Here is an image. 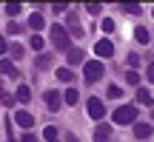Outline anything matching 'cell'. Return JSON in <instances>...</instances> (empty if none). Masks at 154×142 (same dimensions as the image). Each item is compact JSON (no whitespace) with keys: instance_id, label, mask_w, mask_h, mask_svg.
<instances>
[{"instance_id":"cell-12","label":"cell","mask_w":154,"mask_h":142,"mask_svg":"<svg viewBox=\"0 0 154 142\" xmlns=\"http://www.w3.org/2000/svg\"><path fill=\"white\" fill-rule=\"evenodd\" d=\"M14 99H17V102H29V99H32V88H29V85H20V88H17V94H14Z\"/></svg>"},{"instance_id":"cell-24","label":"cell","mask_w":154,"mask_h":142,"mask_svg":"<svg viewBox=\"0 0 154 142\" xmlns=\"http://www.w3.org/2000/svg\"><path fill=\"white\" fill-rule=\"evenodd\" d=\"M43 137L49 139V142H57V128H51V125H49V128L43 131Z\"/></svg>"},{"instance_id":"cell-37","label":"cell","mask_w":154,"mask_h":142,"mask_svg":"<svg viewBox=\"0 0 154 142\" xmlns=\"http://www.w3.org/2000/svg\"><path fill=\"white\" fill-rule=\"evenodd\" d=\"M151 17H154V9H151Z\"/></svg>"},{"instance_id":"cell-16","label":"cell","mask_w":154,"mask_h":142,"mask_svg":"<svg viewBox=\"0 0 154 142\" xmlns=\"http://www.w3.org/2000/svg\"><path fill=\"white\" fill-rule=\"evenodd\" d=\"M0 74H9V77H17V71H14V66H11L9 60H0Z\"/></svg>"},{"instance_id":"cell-33","label":"cell","mask_w":154,"mask_h":142,"mask_svg":"<svg viewBox=\"0 0 154 142\" xmlns=\"http://www.w3.org/2000/svg\"><path fill=\"white\" fill-rule=\"evenodd\" d=\"M66 142H80V139H77L74 134H66Z\"/></svg>"},{"instance_id":"cell-31","label":"cell","mask_w":154,"mask_h":142,"mask_svg":"<svg viewBox=\"0 0 154 142\" xmlns=\"http://www.w3.org/2000/svg\"><path fill=\"white\" fill-rule=\"evenodd\" d=\"M146 77H149V82H154V63H151L149 68H146Z\"/></svg>"},{"instance_id":"cell-9","label":"cell","mask_w":154,"mask_h":142,"mask_svg":"<svg viewBox=\"0 0 154 142\" xmlns=\"http://www.w3.org/2000/svg\"><path fill=\"white\" fill-rule=\"evenodd\" d=\"M109 137H111V125H97L94 128V142H109Z\"/></svg>"},{"instance_id":"cell-11","label":"cell","mask_w":154,"mask_h":142,"mask_svg":"<svg viewBox=\"0 0 154 142\" xmlns=\"http://www.w3.org/2000/svg\"><path fill=\"white\" fill-rule=\"evenodd\" d=\"M134 137H140V139L151 137V122H134Z\"/></svg>"},{"instance_id":"cell-8","label":"cell","mask_w":154,"mask_h":142,"mask_svg":"<svg viewBox=\"0 0 154 142\" xmlns=\"http://www.w3.org/2000/svg\"><path fill=\"white\" fill-rule=\"evenodd\" d=\"M46 105H49L51 111H57L63 105V97H60V91H46Z\"/></svg>"},{"instance_id":"cell-14","label":"cell","mask_w":154,"mask_h":142,"mask_svg":"<svg viewBox=\"0 0 154 142\" xmlns=\"http://www.w3.org/2000/svg\"><path fill=\"white\" fill-rule=\"evenodd\" d=\"M134 40H137V43H149V40H151V34L146 31L143 26H137V28H134Z\"/></svg>"},{"instance_id":"cell-35","label":"cell","mask_w":154,"mask_h":142,"mask_svg":"<svg viewBox=\"0 0 154 142\" xmlns=\"http://www.w3.org/2000/svg\"><path fill=\"white\" fill-rule=\"evenodd\" d=\"M151 120H154V111H151Z\"/></svg>"},{"instance_id":"cell-10","label":"cell","mask_w":154,"mask_h":142,"mask_svg":"<svg viewBox=\"0 0 154 142\" xmlns=\"http://www.w3.org/2000/svg\"><path fill=\"white\" fill-rule=\"evenodd\" d=\"M69 66H80V63H86V54H83V49H69Z\"/></svg>"},{"instance_id":"cell-19","label":"cell","mask_w":154,"mask_h":142,"mask_svg":"<svg viewBox=\"0 0 154 142\" xmlns=\"http://www.w3.org/2000/svg\"><path fill=\"white\" fill-rule=\"evenodd\" d=\"M51 63H54V57H51V54H40L37 57V68H46V66H51Z\"/></svg>"},{"instance_id":"cell-36","label":"cell","mask_w":154,"mask_h":142,"mask_svg":"<svg viewBox=\"0 0 154 142\" xmlns=\"http://www.w3.org/2000/svg\"><path fill=\"white\" fill-rule=\"evenodd\" d=\"M9 142H17V139H9Z\"/></svg>"},{"instance_id":"cell-26","label":"cell","mask_w":154,"mask_h":142,"mask_svg":"<svg viewBox=\"0 0 154 142\" xmlns=\"http://www.w3.org/2000/svg\"><path fill=\"white\" fill-rule=\"evenodd\" d=\"M23 54H26V49H23V46H11V57H14V60H20Z\"/></svg>"},{"instance_id":"cell-30","label":"cell","mask_w":154,"mask_h":142,"mask_svg":"<svg viewBox=\"0 0 154 142\" xmlns=\"http://www.w3.org/2000/svg\"><path fill=\"white\" fill-rule=\"evenodd\" d=\"M86 9H88V14H100V6H97V3H88Z\"/></svg>"},{"instance_id":"cell-21","label":"cell","mask_w":154,"mask_h":142,"mask_svg":"<svg viewBox=\"0 0 154 142\" xmlns=\"http://www.w3.org/2000/svg\"><path fill=\"white\" fill-rule=\"evenodd\" d=\"M6 14H9V17H17V14H20V3H9V6H6Z\"/></svg>"},{"instance_id":"cell-20","label":"cell","mask_w":154,"mask_h":142,"mask_svg":"<svg viewBox=\"0 0 154 142\" xmlns=\"http://www.w3.org/2000/svg\"><path fill=\"white\" fill-rule=\"evenodd\" d=\"M137 102H143V105H151V94L146 91V88H140V91H137Z\"/></svg>"},{"instance_id":"cell-34","label":"cell","mask_w":154,"mask_h":142,"mask_svg":"<svg viewBox=\"0 0 154 142\" xmlns=\"http://www.w3.org/2000/svg\"><path fill=\"white\" fill-rule=\"evenodd\" d=\"M3 97H6V94H3V88H0V99H3Z\"/></svg>"},{"instance_id":"cell-1","label":"cell","mask_w":154,"mask_h":142,"mask_svg":"<svg viewBox=\"0 0 154 142\" xmlns=\"http://www.w3.org/2000/svg\"><path fill=\"white\" fill-rule=\"evenodd\" d=\"M51 43H54L57 51H69V49H72V37H69L66 26H60V23L51 26Z\"/></svg>"},{"instance_id":"cell-13","label":"cell","mask_w":154,"mask_h":142,"mask_svg":"<svg viewBox=\"0 0 154 142\" xmlns=\"http://www.w3.org/2000/svg\"><path fill=\"white\" fill-rule=\"evenodd\" d=\"M77 99H80V91H77V88H69V91L63 94V102L66 105H77Z\"/></svg>"},{"instance_id":"cell-7","label":"cell","mask_w":154,"mask_h":142,"mask_svg":"<svg viewBox=\"0 0 154 142\" xmlns=\"http://www.w3.org/2000/svg\"><path fill=\"white\" fill-rule=\"evenodd\" d=\"M14 122H17L20 128H26V131H29V128L34 125V117L29 114V111H17V114H14Z\"/></svg>"},{"instance_id":"cell-28","label":"cell","mask_w":154,"mask_h":142,"mask_svg":"<svg viewBox=\"0 0 154 142\" xmlns=\"http://www.w3.org/2000/svg\"><path fill=\"white\" fill-rule=\"evenodd\" d=\"M23 31V23H9V34H20Z\"/></svg>"},{"instance_id":"cell-4","label":"cell","mask_w":154,"mask_h":142,"mask_svg":"<svg viewBox=\"0 0 154 142\" xmlns=\"http://www.w3.org/2000/svg\"><path fill=\"white\" fill-rule=\"evenodd\" d=\"M86 111H88V117L97 120V122L106 117V105H103V99H97V97H91V99L86 102Z\"/></svg>"},{"instance_id":"cell-23","label":"cell","mask_w":154,"mask_h":142,"mask_svg":"<svg viewBox=\"0 0 154 142\" xmlns=\"http://www.w3.org/2000/svg\"><path fill=\"white\" fill-rule=\"evenodd\" d=\"M123 11H126V14H140L143 9H140L137 3H126V6H123Z\"/></svg>"},{"instance_id":"cell-22","label":"cell","mask_w":154,"mask_h":142,"mask_svg":"<svg viewBox=\"0 0 154 142\" xmlns=\"http://www.w3.org/2000/svg\"><path fill=\"white\" fill-rule=\"evenodd\" d=\"M126 82H128V85H140V74H137V71H128V74H126Z\"/></svg>"},{"instance_id":"cell-3","label":"cell","mask_w":154,"mask_h":142,"mask_svg":"<svg viewBox=\"0 0 154 142\" xmlns=\"http://www.w3.org/2000/svg\"><path fill=\"white\" fill-rule=\"evenodd\" d=\"M103 74H106V66H103L100 60H88V63H83V77H86V82H97Z\"/></svg>"},{"instance_id":"cell-17","label":"cell","mask_w":154,"mask_h":142,"mask_svg":"<svg viewBox=\"0 0 154 142\" xmlns=\"http://www.w3.org/2000/svg\"><path fill=\"white\" fill-rule=\"evenodd\" d=\"M29 23H32V28H34V31H40V28L46 26V20H43V14H32V20H29Z\"/></svg>"},{"instance_id":"cell-6","label":"cell","mask_w":154,"mask_h":142,"mask_svg":"<svg viewBox=\"0 0 154 142\" xmlns=\"http://www.w3.org/2000/svg\"><path fill=\"white\" fill-rule=\"evenodd\" d=\"M94 51H97V57H111L114 54V43H111V40H97Z\"/></svg>"},{"instance_id":"cell-29","label":"cell","mask_w":154,"mask_h":142,"mask_svg":"<svg viewBox=\"0 0 154 142\" xmlns=\"http://www.w3.org/2000/svg\"><path fill=\"white\" fill-rule=\"evenodd\" d=\"M20 142H37V137H34L32 131H26V134H23V139H20Z\"/></svg>"},{"instance_id":"cell-32","label":"cell","mask_w":154,"mask_h":142,"mask_svg":"<svg viewBox=\"0 0 154 142\" xmlns=\"http://www.w3.org/2000/svg\"><path fill=\"white\" fill-rule=\"evenodd\" d=\"M6 49H9V43H6V40L0 37V54H6Z\"/></svg>"},{"instance_id":"cell-27","label":"cell","mask_w":154,"mask_h":142,"mask_svg":"<svg viewBox=\"0 0 154 142\" xmlns=\"http://www.w3.org/2000/svg\"><path fill=\"white\" fill-rule=\"evenodd\" d=\"M100 26H103V31H114V20H111V17H106Z\"/></svg>"},{"instance_id":"cell-15","label":"cell","mask_w":154,"mask_h":142,"mask_svg":"<svg viewBox=\"0 0 154 142\" xmlns=\"http://www.w3.org/2000/svg\"><path fill=\"white\" fill-rule=\"evenodd\" d=\"M72 77H74L72 68H57V80L60 82H72Z\"/></svg>"},{"instance_id":"cell-2","label":"cell","mask_w":154,"mask_h":142,"mask_svg":"<svg viewBox=\"0 0 154 142\" xmlns=\"http://www.w3.org/2000/svg\"><path fill=\"white\" fill-rule=\"evenodd\" d=\"M111 120H114V125H134L137 122V108L134 105H120L111 114Z\"/></svg>"},{"instance_id":"cell-5","label":"cell","mask_w":154,"mask_h":142,"mask_svg":"<svg viewBox=\"0 0 154 142\" xmlns=\"http://www.w3.org/2000/svg\"><path fill=\"white\" fill-rule=\"evenodd\" d=\"M66 31H69V37H77V40L83 37V28H80V23H77V14H69V20H66Z\"/></svg>"},{"instance_id":"cell-25","label":"cell","mask_w":154,"mask_h":142,"mask_svg":"<svg viewBox=\"0 0 154 142\" xmlns=\"http://www.w3.org/2000/svg\"><path fill=\"white\" fill-rule=\"evenodd\" d=\"M106 94H109L111 99H117V97L123 94V88H120V85H109V91H106Z\"/></svg>"},{"instance_id":"cell-18","label":"cell","mask_w":154,"mask_h":142,"mask_svg":"<svg viewBox=\"0 0 154 142\" xmlns=\"http://www.w3.org/2000/svg\"><path fill=\"white\" fill-rule=\"evenodd\" d=\"M43 49H46L43 37H40V34H34V37H32V51H43Z\"/></svg>"}]
</instances>
